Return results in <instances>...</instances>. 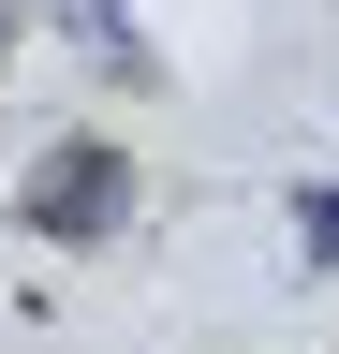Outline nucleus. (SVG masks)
<instances>
[{"instance_id":"obj_1","label":"nucleus","mask_w":339,"mask_h":354,"mask_svg":"<svg viewBox=\"0 0 339 354\" xmlns=\"http://www.w3.org/2000/svg\"><path fill=\"white\" fill-rule=\"evenodd\" d=\"M15 221H30V236H118V221H133V148H104V133H74V148H45V162H30L15 177Z\"/></svg>"}]
</instances>
